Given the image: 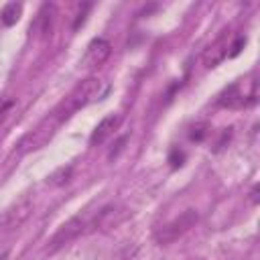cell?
Instances as JSON below:
<instances>
[{"label":"cell","mask_w":260,"mask_h":260,"mask_svg":"<svg viewBox=\"0 0 260 260\" xmlns=\"http://www.w3.org/2000/svg\"><path fill=\"white\" fill-rule=\"evenodd\" d=\"M122 217H124V209H120L118 205H106V207H102L98 211L91 228H95V230H108V228L116 225L118 221H122Z\"/></svg>","instance_id":"cell-8"},{"label":"cell","mask_w":260,"mask_h":260,"mask_svg":"<svg viewBox=\"0 0 260 260\" xmlns=\"http://www.w3.org/2000/svg\"><path fill=\"white\" fill-rule=\"evenodd\" d=\"M20 12H22V4L10 2V4H6V6L2 8V12H0V22H2L4 26H12V24L18 22Z\"/></svg>","instance_id":"cell-11"},{"label":"cell","mask_w":260,"mask_h":260,"mask_svg":"<svg viewBox=\"0 0 260 260\" xmlns=\"http://www.w3.org/2000/svg\"><path fill=\"white\" fill-rule=\"evenodd\" d=\"M35 209V201L32 197H22L20 201H16L12 207H8L2 217H0V232H12L18 230L32 213Z\"/></svg>","instance_id":"cell-3"},{"label":"cell","mask_w":260,"mask_h":260,"mask_svg":"<svg viewBox=\"0 0 260 260\" xmlns=\"http://www.w3.org/2000/svg\"><path fill=\"white\" fill-rule=\"evenodd\" d=\"M51 134H53V126H51L49 122H45V124H41L39 128H35L32 132H28V134L22 138V142H20L18 146H20L22 152L32 150V148H41V146L51 138Z\"/></svg>","instance_id":"cell-7"},{"label":"cell","mask_w":260,"mask_h":260,"mask_svg":"<svg viewBox=\"0 0 260 260\" xmlns=\"http://www.w3.org/2000/svg\"><path fill=\"white\" fill-rule=\"evenodd\" d=\"M120 124H122V114H108L106 118H102V122L95 126V130L91 132V136H89V144H104L110 136H114L116 134V130L120 128Z\"/></svg>","instance_id":"cell-6"},{"label":"cell","mask_w":260,"mask_h":260,"mask_svg":"<svg viewBox=\"0 0 260 260\" xmlns=\"http://www.w3.org/2000/svg\"><path fill=\"white\" fill-rule=\"evenodd\" d=\"M53 20H55V6L53 4H43L39 14H37V20H35V28L39 35H49L51 32V26H53Z\"/></svg>","instance_id":"cell-10"},{"label":"cell","mask_w":260,"mask_h":260,"mask_svg":"<svg viewBox=\"0 0 260 260\" xmlns=\"http://www.w3.org/2000/svg\"><path fill=\"white\" fill-rule=\"evenodd\" d=\"M106 89H108V85H106V81L100 79V77H93V75H91V77L83 79V81L73 89V93L69 95L71 110H79V108H85V106L98 102V100L106 93Z\"/></svg>","instance_id":"cell-2"},{"label":"cell","mask_w":260,"mask_h":260,"mask_svg":"<svg viewBox=\"0 0 260 260\" xmlns=\"http://www.w3.org/2000/svg\"><path fill=\"white\" fill-rule=\"evenodd\" d=\"M199 219V213L195 209H185L183 213H179L177 217H173L171 221H167L162 228L156 230L154 234V242L156 244H171L175 240H179L183 234H187Z\"/></svg>","instance_id":"cell-1"},{"label":"cell","mask_w":260,"mask_h":260,"mask_svg":"<svg viewBox=\"0 0 260 260\" xmlns=\"http://www.w3.org/2000/svg\"><path fill=\"white\" fill-rule=\"evenodd\" d=\"M110 55H112V45H110V41L98 37V39H93V41L87 45V49H85L83 67H87V69H98V67H102V65L110 59Z\"/></svg>","instance_id":"cell-4"},{"label":"cell","mask_w":260,"mask_h":260,"mask_svg":"<svg viewBox=\"0 0 260 260\" xmlns=\"http://www.w3.org/2000/svg\"><path fill=\"white\" fill-rule=\"evenodd\" d=\"M81 230H83V219H81V217H73V219H69L67 223H63V225L59 228V232L51 238V242H49V252H55V250L63 248L67 242H71L73 238H77V236L81 234Z\"/></svg>","instance_id":"cell-5"},{"label":"cell","mask_w":260,"mask_h":260,"mask_svg":"<svg viewBox=\"0 0 260 260\" xmlns=\"http://www.w3.org/2000/svg\"><path fill=\"white\" fill-rule=\"evenodd\" d=\"M14 110V100L12 98H6V100H0V124L10 116V112Z\"/></svg>","instance_id":"cell-13"},{"label":"cell","mask_w":260,"mask_h":260,"mask_svg":"<svg viewBox=\"0 0 260 260\" xmlns=\"http://www.w3.org/2000/svg\"><path fill=\"white\" fill-rule=\"evenodd\" d=\"M69 179H71V167H61V169H57V171L47 179V183L53 185V187H61V185H65Z\"/></svg>","instance_id":"cell-12"},{"label":"cell","mask_w":260,"mask_h":260,"mask_svg":"<svg viewBox=\"0 0 260 260\" xmlns=\"http://www.w3.org/2000/svg\"><path fill=\"white\" fill-rule=\"evenodd\" d=\"M228 49H230V43H228V37L223 35V37H219L213 45H209V49L205 51V55H203L205 65H207V67L217 65L223 57H228Z\"/></svg>","instance_id":"cell-9"}]
</instances>
